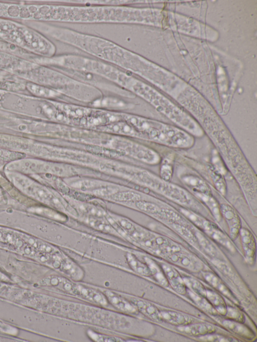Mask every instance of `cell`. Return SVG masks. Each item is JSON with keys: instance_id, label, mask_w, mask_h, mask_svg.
<instances>
[{"instance_id": "29", "label": "cell", "mask_w": 257, "mask_h": 342, "mask_svg": "<svg viewBox=\"0 0 257 342\" xmlns=\"http://www.w3.org/2000/svg\"><path fill=\"white\" fill-rule=\"evenodd\" d=\"M29 90L34 94L45 97H55L59 96L61 93L57 90H53L45 87L29 84Z\"/></svg>"}, {"instance_id": "6", "label": "cell", "mask_w": 257, "mask_h": 342, "mask_svg": "<svg viewBox=\"0 0 257 342\" xmlns=\"http://www.w3.org/2000/svg\"><path fill=\"white\" fill-rule=\"evenodd\" d=\"M166 259L192 271H200L204 267L203 263L199 258L184 249L169 255Z\"/></svg>"}, {"instance_id": "16", "label": "cell", "mask_w": 257, "mask_h": 342, "mask_svg": "<svg viewBox=\"0 0 257 342\" xmlns=\"http://www.w3.org/2000/svg\"><path fill=\"white\" fill-rule=\"evenodd\" d=\"M71 206L83 216L103 218L106 215L105 211L95 206L68 199Z\"/></svg>"}, {"instance_id": "23", "label": "cell", "mask_w": 257, "mask_h": 342, "mask_svg": "<svg viewBox=\"0 0 257 342\" xmlns=\"http://www.w3.org/2000/svg\"><path fill=\"white\" fill-rule=\"evenodd\" d=\"M126 257L130 267L136 273L145 276H151L150 270L146 263L141 262L130 253L126 254Z\"/></svg>"}, {"instance_id": "15", "label": "cell", "mask_w": 257, "mask_h": 342, "mask_svg": "<svg viewBox=\"0 0 257 342\" xmlns=\"http://www.w3.org/2000/svg\"><path fill=\"white\" fill-rule=\"evenodd\" d=\"M160 313L163 320L178 326L186 325L195 321L193 317L178 311L161 310Z\"/></svg>"}, {"instance_id": "19", "label": "cell", "mask_w": 257, "mask_h": 342, "mask_svg": "<svg viewBox=\"0 0 257 342\" xmlns=\"http://www.w3.org/2000/svg\"><path fill=\"white\" fill-rule=\"evenodd\" d=\"M102 218H103L84 216L82 220L91 227L98 231L120 237V235L111 224Z\"/></svg>"}, {"instance_id": "26", "label": "cell", "mask_w": 257, "mask_h": 342, "mask_svg": "<svg viewBox=\"0 0 257 342\" xmlns=\"http://www.w3.org/2000/svg\"><path fill=\"white\" fill-rule=\"evenodd\" d=\"M210 174L215 188L223 196L227 193L226 185L221 174L213 167L209 168Z\"/></svg>"}, {"instance_id": "22", "label": "cell", "mask_w": 257, "mask_h": 342, "mask_svg": "<svg viewBox=\"0 0 257 342\" xmlns=\"http://www.w3.org/2000/svg\"><path fill=\"white\" fill-rule=\"evenodd\" d=\"M205 297L216 310L217 312L225 316L227 305L222 297L215 291L206 289Z\"/></svg>"}, {"instance_id": "7", "label": "cell", "mask_w": 257, "mask_h": 342, "mask_svg": "<svg viewBox=\"0 0 257 342\" xmlns=\"http://www.w3.org/2000/svg\"><path fill=\"white\" fill-rule=\"evenodd\" d=\"M239 235L245 262L250 265L254 264L256 259V242L252 233L246 228L241 227Z\"/></svg>"}, {"instance_id": "11", "label": "cell", "mask_w": 257, "mask_h": 342, "mask_svg": "<svg viewBox=\"0 0 257 342\" xmlns=\"http://www.w3.org/2000/svg\"><path fill=\"white\" fill-rule=\"evenodd\" d=\"M192 195L208 210L216 222L221 221L222 218L220 204L212 193H195Z\"/></svg>"}, {"instance_id": "14", "label": "cell", "mask_w": 257, "mask_h": 342, "mask_svg": "<svg viewBox=\"0 0 257 342\" xmlns=\"http://www.w3.org/2000/svg\"><path fill=\"white\" fill-rule=\"evenodd\" d=\"M178 329L188 335L199 337L213 333L216 330L213 325L207 323H192L178 326Z\"/></svg>"}, {"instance_id": "27", "label": "cell", "mask_w": 257, "mask_h": 342, "mask_svg": "<svg viewBox=\"0 0 257 342\" xmlns=\"http://www.w3.org/2000/svg\"><path fill=\"white\" fill-rule=\"evenodd\" d=\"M116 201L137 202L142 199V196L137 192L132 191L117 192L109 197Z\"/></svg>"}, {"instance_id": "17", "label": "cell", "mask_w": 257, "mask_h": 342, "mask_svg": "<svg viewBox=\"0 0 257 342\" xmlns=\"http://www.w3.org/2000/svg\"><path fill=\"white\" fill-rule=\"evenodd\" d=\"M220 322L226 328L244 338L251 339L254 336L253 331L243 323L229 319L221 320Z\"/></svg>"}, {"instance_id": "3", "label": "cell", "mask_w": 257, "mask_h": 342, "mask_svg": "<svg viewBox=\"0 0 257 342\" xmlns=\"http://www.w3.org/2000/svg\"><path fill=\"white\" fill-rule=\"evenodd\" d=\"M53 284L64 292L86 300L101 306L108 305L107 299L102 292L81 284L76 283L64 277L53 279Z\"/></svg>"}, {"instance_id": "13", "label": "cell", "mask_w": 257, "mask_h": 342, "mask_svg": "<svg viewBox=\"0 0 257 342\" xmlns=\"http://www.w3.org/2000/svg\"><path fill=\"white\" fill-rule=\"evenodd\" d=\"M128 300L135 305L139 312L148 318L158 322L163 321L160 310L153 304L135 297L129 298Z\"/></svg>"}, {"instance_id": "24", "label": "cell", "mask_w": 257, "mask_h": 342, "mask_svg": "<svg viewBox=\"0 0 257 342\" xmlns=\"http://www.w3.org/2000/svg\"><path fill=\"white\" fill-rule=\"evenodd\" d=\"M187 292L192 300L202 309L211 314H217V311L206 297L199 295L190 289H187Z\"/></svg>"}, {"instance_id": "12", "label": "cell", "mask_w": 257, "mask_h": 342, "mask_svg": "<svg viewBox=\"0 0 257 342\" xmlns=\"http://www.w3.org/2000/svg\"><path fill=\"white\" fill-rule=\"evenodd\" d=\"M182 182L187 187L192 194L195 193H212L209 185L201 178L192 174L181 177Z\"/></svg>"}, {"instance_id": "9", "label": "cell", "mask_w": 257, "mask_h": 342, "mask_svg": "<svg viewBox=\"0 0 257 342\" xmlns=\"http://www.w3.org/2000/svg\"><path fill=\"white\" fill-rule=\"evenodd\" d=\"M95 130L106 133L117 134L142 139L141 134L131 124L123 120L97 127Z\"/></svg>"}, {"instance_id": "5", "label": "cell", "mask_w": 257, "mask_h": 342, "mask_svg": "<svg viewBox=\"0 0 257 342\" xmlns=\"http://www.w3.org/2000/svg\"><path fill=\"white\" fill-rule=\"evenodd\" d=\"M222 218H223L228 229L229 237L234 240L239 235L241 228V222L236 211L227 203L220 204Z\"/></svg>"}, {"instance_id": "2", "label": "cell", "mask_w": 257, "mask_h": 342, "mask_svg": "<svg viewBox=\"0 0 257 342\" xmlns=\"http://www.w3.org/2000/svg\"><path fill=\"white\" fill-rule=\"evenodd\" d=\"M178 211L196 228L216 242L231 253L236 252V249L232 240L216 224L192 210L180 207Z\"/></svg>"}, {"instance_id": "31", "label": "cell", "mask_w": 257, "mask_h": 342, "mask_svg": "<svg viewBox=\"0 0 257 342\" xmlns=\"http://www.w3.org/2000/svg\"><path fill=\"white\" fill-rule=\"evenodd\" d=\"M213 333L209 334L202 336H200L199 339L203 341L211 342H233L238 341L233 337L220 334Z\"/></svg>"}, {"instance_id": "21", "label": "cell", "mask_w": 257, "mask_h": 342, "mask_svg": "<svg viewBox=\"0 0 257 342\" xmlns=\"http://www.w3.org/2000/svg\"><path fill=\"white\" fill-rule=\"evenodd\" d=\"M144 260L150 270L151 275L154 276L159 284L168 287L169 284L162 267L148 257H145Z\"/></svg>"}, {"instance_id": "4", "label": "cell", "mask_w": 257, "mask_h": 342, "mask_svg": "<svg viewBox=\"0 0 257 342\" xmlns=\"http://www.w3.org/2000/svg\"><path fill=\"white\" fill-rule=\"evenodd\" d=\"M122 151L125 155L150 165L158 164L161 160L160 154L155 150L126 138Z\"/></svg>"}, {"instance_id": "28", "label": "cell", "mask_w": 257, "mask_h": 342, "mask_svg": "<svg viewBox=\"0 0 257 342\" xmlns=\"http://www.w3.org/2000/svg\"><path fill=\"white\" fill-rule=\"evenodd\" d=\"M184 282L187 287L194 293L205 297L206 288L198 280L190 277L183 278Z\"/></svg>"}, {"instance_id": "25", "label": "cell", "mask_w": 257, "mask_h": 342, "mask_svg": "<svg viewBox=\"0 0 257 342\" xmlns=\"http://www.w3.org/2000/svg\"><path fill=\"white\" fill-rule=\"evenodd\" d=\"M160 163V177L166 181L171 182L173 174V159L165 157L161 159Z\"/></svg>"}, {"instance_id": "18", "label": "cell", "mask_w": 257, "mask_h": 342, "mask_svg": "<svg viewBox=\"0 0 257 342\" xmlns=\"http://www.w3.org/2000/svg\"><path fill=\"white\" fill-rule=\"evenodd\" d=\"M202 275L205 280L218 291L226 297L235 300L230 290L217 276L210 271L203 272Z\"/></svg>"}, {"instance_id": "8", "label": "cell", "mask_w": 257, "mask_h": 342, "mask_svg": "<svg viewBox=\"0 0 257 342\" xmlns=\"http://www.w3.org/2000/svg\"><path fill=\"white\" fill-rule=\"evenodd\" d=\"M102 292L106 296L108 303L118 311L130 315H137L140 312L135 305L124 297L109 290H104Z\"/></svg>"}, {"instance_id": "30", "label": "cell", "mask_w": 257, "mask_h": 342, "mask_svg": "<svg viewBox=\"0 0 257 342\" xmlns=\"http://www.w3.org/2000/svg\"><path fill=\"white\" fill-rule=\"evenodd\" d=\"M87 335L92 340L96 341H122L121 338L104 335L91 330H87Z\"/></svg>"}, {"instance_id": "10", "label": "cell", "mask_w": 257, "mask_h": 342, "mask_svg": "<svg viewBox=\"0 0 257 342\" xmlns=\"http://www.w3.org/2000/svg\"><path fill=\"white\" fill-rule=\"evenodd\" d=\"M161 267L169 284L175 291L182 295L186 294L187 287L178 271L172 266L164 263L161 264Z\"/></svg>"}, {"instance_id": "1", "label": "cell", "mask_w": 257, "mask_h": 342, "mask_svg": "<svg viewBox=\"0 0 257 342\" xmlns=\"http://www.w3.org/2000/svg\"><path fill=\"white\" fill-rule=\"evenodd\" d=\"M121 117L141 134L142 139L178 149L194 145V136L178 126L131 114L121 113Z\"/></svg>"}, {"instance_id": "32", "label": "cell", "mask_w": 257, "mask_h": 342, "mask_svg": "<svg viewBox=\"0 0 257 342\" xmlns=\"http://www.w3.org/2000/svg\"><path fill=\"white\" fill-rule=\"evenodd\" d=\"M228 319L243 323L245 317L243 313L238 309L233 307L227 306V311L225 314Z\"/></svg>"}, {"instance_id": "20", "label": "cell", "mask_w": 257, "mask_h": 342, "mask_svg": "<svg viewBox=\"0 0 257 342\" xmlns=\"http://www.w3.org/2000/svg\"><path fill=\"white\" fill-rule=\"evenodd\" d=\"M92 104L95 107L117 109H129L133 108V104L127 103L121 100L111 97H101L94 101Z\"/></svg>"}]
</instances>
